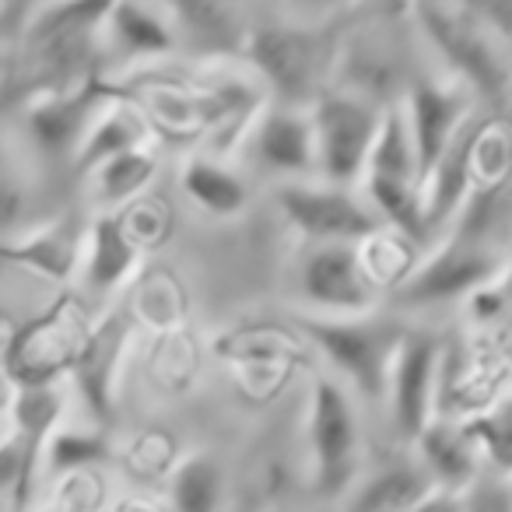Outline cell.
<instances>
[{
	"label": "cell",
	"instance_id": "obj_1",
	"mask_svg": "<svg viewBox=\"0 0 512 512\" xmlns=\"http://www.w3.org/2000/svg\"><path fill=\"white\" fill-rule=\"evenodd\" d=\"M411 18L428 50L439 53L449 78L481 99L491 113L505 116L509 99V46L495 39L463 4H414Z\"/></svg>",
	"mask_w": 512,
	"mask_h": 512
},
{
	"label": "cell",
	"instance_id": "obj_2",
	"mask_svg": "<svg viewBox=\"0 0 512 512\" xmlns=\"http://www.w3.org/2000/svg\"><path fill=\"white\" fill-rule=\"evenodd\" d=\"M242 57L271 88L278 106L313 109V102L327 92L323 81L330 74V46L313 25L249 22Z\"/></svg>",
	"mask_w": 512,
	"mask_h": 512
},
{
	"label": "cell",
	"instance_id": "obj_3",
	"mask_svg": "<svg viewBox=\"0 0 512 512\" xmlns=\"http://www.w3.org/2000/svg\"><path fill=\"white\" fill-rule=\"evenodd\" d=\"M302 334L316 344L323 362L351 397L362 400H383L386 376H390V362L397 355L400 330L390 323H372V320H323V316H309L302 320Z\"/></svg>",
	"mask_w": 512,
	"mask_h": 512
},
{
	"label": "cell",
	"instance_id": "obj_4",
	"mask_svg": "<svg viewBox=\"0 0 512 512\" xmlns=\"http://www.w3.org/2000/svg\"><path fill=\"white\" fill-rule=\"evenodd\" d=\"M379 116L372 102L344 92V88H327L309 109L316 144V176L327 186L355 190L365 179L372 144H376Z\"/></svg>",
	"mask_w": 512,
	"mask_h": 512
},
{
	"label": "cell",
	"instance_id": "obj_5",
	"mask_svg": "<svg viewBox=\"0 0 512 512\" xmlns=\"http://www.w3.org/2000/svg\"><path fill=\"white\" fill-rule=\"evenodd\" d=\"M306 442L316 491L327 498L344 495L355 484L362 460V421L355 397L330 376H316L309 393Z\"/></svg>",
	"mask_w": 512,
	"mask_h": 512
},
{
	"label": "cell",
	"instance_id": "obj_6",
	"mask_svg": "<svg viewBox=\"0 0 512 512\" xmlns=\"http://www.w3.org/2000/svg\"><path fill=\"white\" fill-rule=\"evenodd\" d=\"M106 4H50L36 8L25 25V53L36 74L46 81V92L81 85V71L92 53H99V25Z\"/></svg>",
	"mask_w": 512,
	"mask_h": 512
},
{
	"label": "cell",
	"instance_id": "obj_7",
	"mask_svg": "<svg viewBox=\"0 0 512 512\" xmlns=\"http://www.w3.org/2000/svg\"><path fill=\"white\" fill-rule=\"evenodd\" d=\"M274 204L281 218L309 242V246H362L379 232V218L355 190L327 183H278Z\"/></svg>",
	"mask_w": 512,
	"mask_h": 512
},
{
	"label": "cell",
	"instance_id": "obj_8",
	"mask_svg": "<svg viewBox=\"0 0 512 512\" xmlns=\"http://www.w3.org/2000/svg\"><path fill=\"white\" fill-rule=\"evenodd\" d=\"M295 288L323 320H362L383 295L365 274L358 246H309L295 267Z\"/></svg>",
	"mask_w": 512,
	"mask_h": 512
},
{
	"label": "cell",
	"instance_id": "obj_9",
	"mask_svg": "<svg viewBox=\"0 0 512 512\" xmlns=\"http://www.w3.org/2000/svg\"><path fill=\"white\" fill-rule=\"evenodd\" d=\"M509 256L505 249L470 246L460 239H446L418 260L407 281L397 288L407 306H442V302H463L481 285L505 278Z\"/></svg>",
	"mask_w": 512,
	"mask_h": 512
},
{
	"label": "cell",
	"instance_id": "obj_10",
	"mask_svg": "<svg viewBox=\"0 0 512 512\" xmlns=\"http://www.w3.org/2000/svg\"><path fill=\"white\" fill-rule=\"evenodd\" d=\"M442 379V348L432 334H404L386 376L383 404L400 442H414L435 418Z\"/></svg>",
	"mask_w": 512,
	"mask_h": 512
},
{
	"label": "cell",
	"instance_id": "obj_11",
	"mask_svg": "<svg viewBox=\"0 0 512 512\" xmlns=\"http://www.w3.org/2000/svg\"><path fill=\"white\" fill-rule=\"evenodd\" d=\"M407 123V137H411L414 162H418V183L425 179V172L439 162V155L449 148L456 134L463 130V123L470 120L474 99L463 85L449 81H432L421 78L407 88V95L400 99Z\"/></svg>",
	"mask_w": 512,
	"mask_h": 512
},
{
	"label": "cell",
	"instance_id": "obj_12",
	"mask_svg": "<svg viewBox=\"0 0 512 512\" xmlns=\"http://www.w3.org/2000/svg\"><path fill=\"white\" fill-rule=\"evenodd\" d=\"M106 99L109 92L99 88V81H81L71 88L43 92L25 106L22 130L43 158H74Z\"/></svg>",
	"mask_w": 512,
	"mask_h": 512
},
{
	"label": "cell",
	"instance_id": "obj_13",
	"mask_svg": "<svg viewBox=\"0 0 512 512\" xmlns=\"http://www.w3.org/2000/svg\"><path fill=\"white\" fill-rule=\"evenodd\" d=\"M249 162L281 183H302L316 176V144L309 109L271 106L249 127Z\"/></svg>",
	"mask_w": 512,
	"mask_h": 512
},
{
	"label": "cell",
	"instance_id": "obj_14",
	"mask_svg": "<svg viewBox=\"0 0 512 512\" xmlns=\"http://www.w3.org/2000/svg\"><path fill=\"white\" fill-rule=\"evenodd\" d=\"M99 50L120 57L127 64L162 60L176 53V29H172L169 4H106L99 25Z\"/></svg>",
	"mask_w": 512,
	"mask_h": 512
},
{
	"label": "cell",
	"instance_id": "obj_15",
	"mask_svg": "<svg viewBox=\"0 0 512 512\" xmlns=\"http://www.w3.org/2000/svg\"><path fill=\"white\" fill-rule=\"evenodd\" d=\"M85 239L88 232L78 221L57 218L39 228H29L22 235H11L8 242H0V256L8 264H18L22 271L36 274V278L53 281V285H67L81 271Z\"/></svg>",
	"mask_w": 512,
	"mask_h": 512
},
{
	"label": "cell",
	"instance_id": "obj_16",
	"mask_svg": "<svg viewBox=\"0 0 512 512\" xmlns=\"http://www.w3.org/2000/svg\"><path fill=\"white\" fill-rule=\"evenodd\" d=\"M172 29H176V50L193 57H235L246 46V11L239 4L221 0H179L169 4Z\"/></svg>",
	"mask_w": 512,
	"mask_h": 512
},
{
	"label": "cell",
	"instance_id": "obj_17",
	"mask_svg": "<svg viewBox=\"0 0 512 512\" xmlns=\"http://www.w3.org/2000/svg\"><path fill=\"white\" fill-rule=\"evenodd\" d=\"M85 334L88 330H81L71 313L50 316L18 334V341L8 348V372L18 379V386H50L60 369H71Z\"/></svg>",
	"mask_w": 512,
	"mask_h": 512
},
{
	"label": "cell",
	"instance_id": "obj_18",
	"mask_svg": "<svg viewBox=\"0 0 512 512\" xmlns=\"http://www.w3.org/2000/svg\"><path fill=\"white\" fill-rule=\"evenodd\" d=\"M411 446H414V463H418L421 474L442 495H460L484 470L467 428L456 418H432Z\"/></svg>",
	"mask_w": 512,
	"mask_h": 512
},
{
	"label": "cell",
	"instance_id": "obj_19",
	"mask_svg": "<svg viewBox=\"0 0 512 512\" xmlns=\"http://www.w3.org/2000/svg\"><path fill=\"white\" fill-rule=\"evenodd\" d=\"M474 137H477V123L467 120L460 134L449 141V148L439 155V162L418 183L428 235H435L442 225H449L456 218L470 186H474Z\"/></svg>",
	"mask_w": 512,
	"mask_h": 512
},
{
	"label": "cell",
	"instance_id": "obj_20",
	"mask_svg": "<svg viewBox=\"0 0 512 512\" xmlns=\"http://www.w3.org/2000/svg\"><path fill=\"white\" fill-rule=\"evenodd\" d=\"M151 137H155V130H151V123L144 120L141 109H137L130 99H120V95L113 99V92H109L106 106L95 113L92 127H88L85 141L78 144L71 162L81 176H88V172L113 162V158L127 155V151L151 148Z\"/></svg>",
	"mask_w": 512,
	"mask_h": 512
},
{
	"label": "cell",
	"instance_id": "obj_21",
	"mask_svg": "<svg viewBox=\"0 0 512 512\" xmlns=\"http://www.w3.org/2000/svg\"><path fill=\"white\" fill-rule=\"evenodd\" d=\"M123 344H127V323L109 316L99 327L88 330L78 355L71 362L78 393L88 400V407L95 414L113 411V397H116L113 390H116V376H120Z\"/></svg>",
	"mask_w": 512,
	"mask_h": 512
},
{
	"label": "cell",
	"instance_id": "obj_22",
	"mask_svg": "<svg viewBox=\"0 0 512 512\" xmlns=\"http://www.w3.org/2000/svg\"><path fill=\"white\" fill-rule=\"evenodd\" d=\"M144 249L130 239L127 225L120 214H99L88 228L85 239V260H81V278H85L88 292L109 295L130 281V274L141 264Z\"/></svg>",
	"mask_w": 512,
	"mask_h": 512
},
{
	"label": "cell",
	"instance_id": "obj_23",
	"mask_svg": "<svg viewBox=\"0 0 512 512\" xmlns=\"http://www.w3.org/2000/svg\"><path fill=\"white\" fill-rule=\"evenodd\" d=\"M183 193L211 218H239L249 207V186L235 169L211 155H193L179 172Z\"/></svg>",
	"mask_w": 512,
	"mask_h": 512
},
{
	"label": "cell",
	"instance_id": "obj_24",
	"mask_svg": "<svg viewBox=\"0 0 512 512\" xmlns=\"http://www.w3.org/2000/svg\"><path fill=\"white\" fill-rule=\"evenodd\" d=\"M435 495L432 481L421 474L414 460H397L379 467L362 484H355L344 512H407L418 502Z\"/></svg>",
	"mask_w": 512,
	"mask_h": 512
},
{
	"label": "cell",
	"instance_id": "obj_25",
	"mask_svg": "<svg viewBox=\"0 0 512 512\" xmlns=\"http://www.w3.org/2000/svg\"><path fill=\"white\" fill-rule=\"evenodd\" d=\"M449 239L470 242V246L505 249L509 242V179L495 183H474L467 200L460 204L456 218L449 221Z\"/></svg>",
	"mask_w": 512,
	"mask_h": 512
},
{
	"label": "cell",
	"instance_id": "obj_26",
	"mask_svg": "<svg viewBox=\"0 0 512 512\" xmlns=\"http://www.w3.org/2000/svg\"><path fill=\"white\" fill-rule=\"evenodd\" d=\"M155 172L158 155L151 148H137L88 172V183H92V197L106 207L102 214H116V207L134 204V200H141L148 193Z\"/></svg>",
	"mask_w": 512,
	"mask_h": 512
},
{
	"label": "cell",
	"instance_id": "obj_27",
	"mask_svg": "<svg viewBox=\"0 0 512 512\" xmlns=\"http://www.w3.org/2000/svg\"><path fill=\"white\" fill-rule=\"evenodd\" d=\"M109 460V439L95 428H53L39 453L46 477H74Z\"/></svg>",
	"mask_w": 512,
	"mask_h": 512
},
{
	"label": "cell",
	"instance_id": "obj_28",
	"mask_svg": "<svg viewBox=\"0 0 512 512\" xmlns=\"http://www.w3.org/2000/svg\"><path fill=\"white\" fill-rule=\"evenodd\" d=\"M365 179H390V183H418V162H414L411 137H407L404 109L390 106L379 116L376 144H372Z\"/></svg>",
	"mask_w": 512,
	"mask_h": 512
},
{
	"label": "cell",
	"instance_id": "obj_29",
	"mask_svg": "<svg viewBox=\"0 0 512 512\" xmlns=\"http://www.w3.org/2000/svg\"><path fill=\"white\" fill-rule=\"evenodd\" d=\"M225 498V474L204 453H190L169 477L172 512H218Z\"/></svg>",
	"mask_w": 512,
	"mask_h": 512
},
{
	"label": "cell",
	"instance_id": "obj_30",
	"mask_svg": "<svg viewBox=\"0 0 512 512\" xmlns=\"http://www.w3.org/2000/svg\"><path fill=\"white\" fill-rule=\"evenodd\" d=\"M470 442H474L477 456H481L484 470L509 477L512 463V418H509V397H498L495 404L481 407L474 418H463Z\"/></svg>",
	"mask_w": 512,
	"mask_h": 512
},
{
	"label": "cell",
	"instance_id": "obj_31",
	"mask_svg": "<svg viewBox=\"0 0 512 512\" xmlns=\"http://www.w3.org/2000/svg\"><path fill=\"white\" fill-rule=\"evenodd\" d=\"M29 214V186L18 169L15 151L0 137V235H15Z\"/></svg>",
	"mask_w": 512,
	"mask_h": 512
},
{
	"label": "cell",
	"instance_id": "obj_32",
	"mask_svg": "<svg viewBox=\"0 0 512 512\" xmlns=\"http://www.w3.org/2000/svg\"><path fill=\"white\" fill-rule=\"evenodd\" d=\"M456 509L460 512H512L509 477L481 470V474L456 495Z\"/></svg>",
	"mask_w": 512,
	"mask_h": 512
},
{
	"label": "cell",
	"instance_id": "obj_33",
	"mask_svg": "<svg viewBox=\"0 0 512 512\" xmlns=\"http://www.w3.org/2000/svg\"><path fill=\"white\" fill-rule=\"evenodd\" d=\"M463 302H467L470 320H474L477 327L491 330L495 323H505V316H509V281L498 278V281H491V285H481Z\"/></svg>",
	"mask_w": 512,
	"mask_h": 512
},
{
	"label": "cell",
	"instance_id": "obj_34",
	"mask_svg": "<svg viewBox=\"0 0 512 512\" xmlns=\"http://www.w3.org/2000/svg\"><path fill=\"white\" fill-rule=\"evenodd\" d=\"M463 8H467L470 15H474L477 22L491 32V36L502 39V43L509 46V39H512V0H470V4H463Z\"/></svg>",
	"mask_w": 512,
	"mask_h": 512
},
{
	"label": "cell",
	"instance_id": "obj_35",
	"mask_svg": "<svg viewBox=\"0 0 512 512\" xmlns=\"http://www.w3.org/2000/svg\"><path fill=\"white\" fill-rule=\"evenodd\" d=\"M407 512H460V509H456V495H442V491H435V495H428L425 502H418Z\"/></svg>",
	"mask_w": 512,
	"mask_h": 512
}]
</instances>
